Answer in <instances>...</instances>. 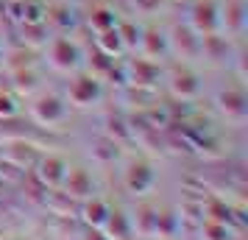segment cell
Here are the masks:
<instances>
[]
</instances>
